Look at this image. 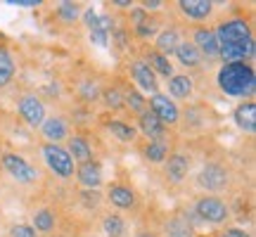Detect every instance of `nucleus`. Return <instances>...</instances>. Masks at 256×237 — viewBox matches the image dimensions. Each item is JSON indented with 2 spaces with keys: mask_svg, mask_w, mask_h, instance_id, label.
Masks as SVG:
<instances>
[{
  "mask_svg": "<svg viewBox=\"0 0 256 237\" xmlns=\"http://www.w3.org/2000/svg\"><path fill=\"white\" fill-rule=\"evenodd\" d=\"M218 40V60L228 62H247L254 57V34L244 17H232L220 22L214 28Z\"/></svg>",
  "mask_w": 256,
  "mask_h": 237,
  "instance_id": "f257e3e1",
  "label": "nucleus"
},
{
  "mask_svg": "<svg viewBox=\"0 0 256 237\" xmlns=\"http://www.w3.org/2000/svg\"><path fill=\"white\" fill-rule=\"evenodd\" d=\"M216 83H218V90L226 92L228 98H252L256 90V74L254 66L249 62H228L223 64L216 74Z\"/></svg>",
  "mask_w": 256,
  "mask_h": 237,
  "instance_id": "f03ea898",
  "label": "nucleus"
},
{
  "mask_svg": "<svg viewBox=\"0 0 256 237\" xmlns=\"http://www.w3.org/2000/svg\"><path fill=\"white\" fill-rule=\"evenodd\" d=\"M40 156H43L46 166L57 176V178H60V180H69V178H74L76 164H74V159L69 156V152H66L62 145L43 142V145H40Z\"/></svg>",
  "mask_w": 256,
  "mask_h": 237,
  "instance_id": "7ed1b4c3",
  "label": "nucleus"
},
{
  "mask_svg": "<svg viewBox=\"0 0 256 237\" xmlns=\"http://www.w3.org/2000/svg\"><path fill=\"white\" fill-rule=\"evenodd\" d=\"M197 185H200L204 192H211V194L228 190L230 168L223 166L220 162H206V164L200 168V174H197Z\"/></svg>",
  "mask_w": 256,
  "mask_h": 237,
  "instance_id": "20e7f679",
  "label": "nucleus"
},
{
  "mask_svg": "<svg viewBox=\"0 0 256 237\" xmlns=\"http://www.w3.org/2000/svg\"><path fill=\"white\" fill-rule=\"evenodd\" d=\"M194 216L204 223H211V226H220L230 218V209L228 204L220 200L218 194H204L194 202Z\"/></svg>",
  "mask_w": 256,
  "mask_h": 237,
  "instance_id": "39448f33",
  "label": "nucleus"
},
{
  "mask_svg": "<svg viewBox=\"0 0 256 237\" xmlns=\"http://www.w3.org/2000/svg\"><path fill=\"white\" fill-rule=\"evenodd\" d=\"M0 164H2L5 174H8L12 180L22 182V185H31V182L38 180V171L28 164L22 154H17V152H2Z\"/></svg>",
  "mask_w": 256,
  "mask_h": 237,
  "instance_id": "423d86ee",
  "label": "nucleus"
},
{
  "mask_svg": "<svg viewBox=\"0 0 256 237\" xmlns=\"http://www.w3.org/2000/svg\"><path fill=\"white\" fill-rule=\"evenodd\" d=\"M17 112H19V118H22L28 128H40V124H43L48 116L46 104H43V100L38 98L36 92L22 95L17 102Z\"/></svg>",
  "mask_w": 256,
  "mask_h": 237,
  "instance_id": "0eeeda50",
  "label": "nucleus"
},
{
  "mask_svg": "<svg viewBox=\"0 0 256 237\" xmlns=\"http://www.w3.org/2000/svg\"><path fill=\"white\" fill-rule=\"evenodd\" d=\"M147 110L152 112L164 126H176L178 121H180V110H178V104H176L166 92H154V95H150V100H147Z\"/></svg>",
  "mask_w": 256,
  "mask_h": 237,
  "instance_id": "6e6552de",
  "label": "nucleus"
},
{
  "mask_svg": "<svg viewBox=\"0 0 256 237\" xmlns=\"http://www.w3.org/2000/svg\"><path fill=\"white\" fill-rule=\"evenodd\" d=\"M130 78H133V83L138 86L140 92H147V95L159 92V78L145 64V60H136V62L130 64Z\"/></svg>",
  "mask_w": 256,
  "mask_h": 237,
  "instance_id": "1a4fd4ad",
  "label": "nucleus"
},
{
  "mask_svg": "<svg viewBox=\"0 0 256 237\" xmlns=\"http://www.w3.org/2000/svg\"><path fill=\"white\" fill-rule=\"evenodd\" d=\"M190 43L200 50V55L204 57V60H218V40H216L214 28L197 26L194 31H192Z\"/></svg>",
  "mask_w": 256,
  "mask_h": 237,
  "instance_id": "9d476101",
  "label": "nucleus"
},
{
  "mask_svg": "<svg viewBox=\"0 0 256 237\" xmlns=\"http://www.w3.org/2000/svg\"><path fill=\"white\" fill-rule=\"evenodd\" d=\"M40 136L46 142L50 145H62L64 140L69 138V124H66V118L60 116V114H52V116H46V121L40 124Z\"/></svg>",
  "mask_w": 256,
  "mask_h": 237,
  "instance_id": "9b49d317",
  "label": "nucleus"
},
{
  "mask_svg": "<svg viewBox=\"0 0 256 237\" xmlns=\"http://www.w3.org/2000/svg\"><path fill=\"white\" fill-rule=\"evenodd\" d=\"M190 156L185 154V152H174V154L166 156L164 162V176L168 182H174V185H178V182H183L185 178H188V174H190Z\"/></svg>",
  "mask_w": 256,
  "mask_h": 237,
  "instance_id": "f8f14e48",
  "label": "nucleus"
},
{
  "mask_svg": "<svg viewBox=\"0 0 256 237\" xmlns=\"http://www.w3.org/2000/svg\"><path fill=\"white\" fill-rule=\"evenodd\" d=\"M74 176H76V180H78V185H81L83 190H100L102 180H104L102 166H100V162H95V159L86 162V164H78L76 171H74Z\"/></svg>",
  "mask_w": 256,
  "mask_h": 237,
  "instance_id": "ddd939ff",
  "label": "nucleus"
},
{
  "mask_svg": "<svg viewBox=\"0 0 256 237\" xmlns=\"http://www.w3.org/2000/svg\"><path fill=\"white\" fill-rule=\"evenodd\" d=\"M232 121L242 133L254 136L256 133V102L254 100H242L232 112Z\"/></svg>",
  "mask_w": 256,
  "mask_h": 237,
  "instance_id": "4468645a",
  "label": "nucleus"
},
{
  "mask_svg": "<svg viewBox=\"0 0 256 237\" xmlns=\"http://www.w3.org/2000/svg\"><path fill=\"white\" fill-rule=\"evenodd\" d=\"M136 130H140V133L147 138V142L164 140V136H166V126L150 110H145L142 114H138V126H136Z\"/></svg>",
  "mask_w": 256,
  "mask_h": 237,
  "instance_id": "2eb2a0df",
  "label": "nucleus"
},
{
  "mask_svg": "<svg viewBox=\"0 0 256 237\" xmlns=\"http://www.w3.org/2000/svg\"><path fill=\"white\" fill-rule=\"evenodd\" d=\"M107 202H110L114 209H133L136 206V190L130 188V185H121V182H114V185H110V190H107Z\"/></svg>",
  "mask_w": 256,
  "mask_h": 237,
  "instance_id": "dca6fc26",
  "label": "nucleus"
},
{
  "mask_svg": "<svg viewBox=\"0 0 256 237\" xmlns=\"http://www.w3.org/2000/svg\"><path fill=\"white\" fill-rule=\"evenodd\" d=\"M178 10L190 22H204L214 14V2L211 0H178Z\"/></svg>",
  "mask_w": 256,
  "mask_h": 237,
  "instance_id": "f3484780",
  "label": "nucleus"
},
{
  "mask_svg": "<svg viewBox=\"0 0 256 237\" xmlns=\"http://www.w3.org/2000/svg\"><path fill=\"white\" fill-rule=\"evenodd\" d=\"M192 92H194V81H192V76L188 74H174L171 78H168V98L171 100H188L192 98Z\"/></svg>",
  "mask_w": 256,
  "mask_h": 237,
  "instance_id": "a211bd4d",
  "label": "nucleus"
},
{
  "mask_svg": "<svg viewBox=\"0 0 256 237\" xmlns=\"http://www.w3.org/2000/svg\"><path fill=\"white\" fill-rule=\"evenodd\" d=\"M183 38H180V31L176 26H168V28H162V31H156L154 36V46H156V52L159 55H174L176 48H178V43H180Z\"/></svg>",
  "mask_w": 256,
  "mask_h": 237,
  "instance_id": "6ab92c4d",
  "label": "nucleus"
},
{
  "mask_svg": "<svg viewBox=\"0 0 256 237\" xmlns=\"http://www.w3.org/2000/svg\"><path fill=\"white\" fill-rule=\"evenodd\" d=\"M64 150L69 152V156L74 159V164H76V162H78V164H86V162L92 159V147L83 136H69Z\"/></svg>",
  "mask_w": 256,
  "mask_h": 237,
  "instance_id": "aec40b11",
  "label": "nucleus"
},
{
  "mask_svg": "<svg viewBox=\"0 0 256 237\" xmlns=\"http://www.w3.org/2000/svg\"><path fill=\"white\" fill-rule=\"evenodd\" d=\"M31 228L36 230L38 235H52V230H55L57 226V216L52 209H48V206H43V209H36L34 211V216H31V223H28Z\"/></svg>",
  "mask_w": 256,
  "mask_h": 237,
  "instance_id": "412c9836",
  "label": "nucleus"
},
{
  "mask_svg": "<svg viewBox=\"0 0 256 237\" xmlns=\"http://www.w3.org/2000/svg\"><path fill=\"white\" fill-rule=\"evenodd\" d=\"M174 57L178 60L180 66H188V69H197V66H202V62H204V57L200 55V50L192 46L190 40H180L178 48H176Z\"/></svg>",
  "mask_w": 256,
  "mask_h": 237,
  "instance_id": "4be33fe9",
  "label": "nucleus"
},
{
  "mask_svg": "<svg viewBox=\"0 0 256 237\" xmlns=\"http://www.w3.org/2000/svg\"><path fill=\"white\" fill-rule=\"evenodd\" d=\"M164 235L166 237H194V226L192 220L183 214H176L164 223Z\"/></svg>",
  "mask_w": 256,
  "mask_h": 237,
  "instance_id": "5701e85b",
  "label": "nucleus"
},
{
  "mask_svg": "<svg viewBox=\"0 0 256 237\" xmlns=\"http://www.w3.org/2000/svg\"><path fill=\"white\" fill-rule=\"evenodd\" d=\"M14 76H17V62H14V55H12L5 46H0V90L8 88L10 83L14 81Z\"/></svg>",
  "mask_w": 256,
  "mask_h": 237,
  "instance_id": "b1692460",
  "label": "nucleus"
},
{
  "mask_svg": "<svg viewBox=\"0 0 256 237\" xmlns=\"http://www.w3.org/2000/svg\"><path fill=\"white\" fill-rule=\"evenodd\" d=\"M107 130H110L119 142H136V138H138L136 126H130L128 121H121V118L110 121V124H107Z\"/></svg>",
  "mask_w": 256,
  "mask_h": 237,
  "instance_id": "393cba45",
  "label": "nucleus"
},
{
  "mask_svg": "<svg viewBox=\"0 0 256 237\" xmlns=\"http://www.w3.org/2000/svg\"><path fill=\"white\" fill-rule=\"evenodd\" d=\"M145 64H147V66H150V69H152L154 74H159V76H166V78H171V76H174V64L168 62V57L159 55L156 50L147 52Z\"/></svg>",
  "mask_w": 256,
  "mask_h": 237,
  "instance_id": "a878e982",
  "label": "nucleus"
},
{
  "mask_svg": "<svg viewBox=\"0 0 256 237\" xmlns=\"http://www.w3.org/2000/svg\"><path fill=\"white\" fill-rule=\"evenodd\" d=\"M142 154L150 164H164L168 156V142L166 140H156V142H147Z\"/></svg>",
  "mask_w": 256,
  "mask_h": 237,
  "instance_id": "bb28decb",
  "label": "nucleus"
},
{
  "mask_svg": "<svg viewBox=\"0 0 256 237\" xmlns=\"http://www.w3.org/2000/svg\"><path fill=\"white\" fill-rule=\"evenodd\" d=\"M102 230L107 237H126V220L121 218L119 214H110L102 220Z\"/></svg>",
  "mask_w": 256,
  "mask_h": 237,
  "instance_id": "cd10ccee",
  "label": "nucleus"
},
{
  "mask_svg": "<svg viewBox=\"0 0 256 237\" xmlns=\"http://www.w3.org/2000/svg\"><path fill=\"white\" fill-rule=\"evenodd\" d=\"M81 5H76V2H69V0H64V2H60L55 8V14L60 19H62L64 24H74V22H78V17H81Z\"/></svg>",
  "mask_w": 256,
  "mask_h": 237,
  "instance_id": "c85d7f7f",
  "label": "nucleus"
},
{
  "mask_svg": "<svg viewBox=\"0 0 256 237\" xmlns=\"http://www.w3.org/2000/svg\"><path fill=\"white\" fill-rule=\"evenodd\" d=\"M124 107H128L133 114H142L147 110V98H142L140 90H128L124 92Z\"/></svg>",
  "mask_w": 256,
  "mask_h": 237,
  "instance_id": "c756f323",
  "label": "nucleus"
},
{
  "mask_svg": "<svg viewBox=\"0 0 256 237\" xmlns=\"http://www.w3.org/2000/svg\"><path fill=\"white\" fill-rule=\"evenodd\" d=\"M100 98L104 100V104H107L110 110H114V112L124 110V92H121L119 88H107V90H102Z\"/></svg>",
  "mask_w": 256,
  "mask_h": 237,
  "instance_id": "7c9ffc66",
  "label": "nucleus"
},
{
  "mask_svg": "<svg viewBox=\"0 0 256 237\" xmlns=\"http://www.w3.org/2000/svg\"><path fill=\"white\" fill-rule=\"evenodd\" d=\"M78 95H81V100L83 102H95V100H100V86H98V81H83L81 83V88H78Z\"/></svg>",
  "mask_w": 256,
  "mask_h": 237,
  "instance_id": "2f4dec72",
  "label": "nucleus"
},
{
  "mask_svg": "<svg viewBox=\"0 0 256 237\" xmlns=\"http://www.w3.org/2000/svg\"><path fill=\"white\" fill-rule=\"evenodd\" d=\"M10 237H40V235L28 223H17V226L10 228Z\"/></svg>",
  "mask_w": 256,
  "mask_h": 237,
  "instance_id": "473e14b6",
  "label": "nucleus"
},
{
  "mask_svg": "<svg viewBox=\"0 0 256 237\" xmlns=\"http://www.w3.org/2000/svg\"><path fill=\"white\" fill-rule=\"evenodd\" d=\"M90 43L98 48H107L110 46V34L107 31H100V28H92L90 31Z\"/></svg>",
  "mask_w": 256,
  "mask_h": 237,
  "instance_id": "72a5a7b5",
  "label": "nucleus"
},
{
  "mask_svg": "<svg viewBox=\"0 0 256 237\" xmlns=\"http://www.w3.org/2000/svg\"><path fill=\"white\" fill-rule=\"evenodd\" d=\"M130 22L133 26H142L145 22H150V14L142 8H130Z\"/></svg>",
  "mask_w": 256,
  "mask_h": 237,
  "instance_id": "f704fd0d",
  "label": "nucleus"
},
{
  "mask_svg": "<svg viewBox=\"0 0 256 237\" xmlns=\"http://www.w3.org/2000/svg\"><path fill=\"white\" fill-rule=\"evenodd\" d=\"M81 17H83V24L88 26V31H92V28L98 26V17H100V14H98L92 8H88V10H83L81 12Z\"/></svg>",
  "mask_w": 256,
  "mask_h": 237,
  "instance_id": "c9c22d12",
  "label": "nucleus"
},
{
  "mask_svg": "<svg viewBox=\"0 0 256 237\" xmlns=\"http://www.w3.org/2000/svg\"><path fill=\"white\" fill-rule=\"evenodd\" d=\"M136 34L140 38H147V36H156V24L150 19V22H145L142 26H136Z\"/></svg>",
  "mask_w": 256,
  "mask_h": 237,
  "instance_id": "e433bc0d",
  "label": "nucleus"
},
{
  "mask_svg": "<svg viewBox=\"0 0 256 237\" xmlns=\"http://www.w3.org/2000/svg\"><path fill=\"white\" fill-rule=\"evenodd\" d=\"M218 237H252V235L242 228H226V230H220L218 232Z\"/></svg>",
  "mask_w": 256,
  "mask_h": 237,
  "instance_id": "4c0bfd02",
  "label": "nucleus"
},
{
  "mask_svg": "<svg viewBox=\"0 0 256 237\" xmlns=\"http://www.w3.org/2000/svg\"><path fill=\"white\" fill-rule=\"evenodd\" d=\"M10 5H19V8H38L40 0H8Z\"/></svg>",
  "mask_w": 256,
  "mask_h": 237,
  "instance_id": "58836bf2",
  "label": "nucleus"
},
{
  "mask_svg": "<svg viewBox=\"0 0 256 237\" xmlns=\"http://www.w3.org/2000/svg\"><path fill=\"white\" fill-rule=\"evenodd\" d=\"M162 8V0H145V2H142V10H145V12H150V10H159Z\"/></svg>",
  "mask_w": 256,
  "mask_h": 237,
  "instance_id": "ea45409f",
  "label": "nucleus"
},
{
  "mask_svg": "<svg viewBox=\"0 0 256 237\" xmlns=\"http://www.w3.org/2000/svg\"><path fill=\"white\" fill-rule=\"evenodd\" d=\"M136 237H159V235H156V232H152V230H140Z\"/></svg>",
  "mask_w": 256,
  "mask_h": 237,
  "instance_id": "a19ab883",
  "label": "nucleus"
},
{
  "mask_svg": "<svg viewBox=\"0 0 256 237\" xmlns=\"http://www.w3.org/2000/svg\"><path fill=\"white\" fill-rule=\"evenodd\" d=\"M114 5H116V8H133L130 0H114Z\"/></svg>",
  "mask_w": 256,
  "mask_h": 237,
  "instance_id": "79ce46f5",
  "label": "nucleus"
},
{
  "mask_svg": "<svg viewBox=\"0 0 256 237\" xmlns=\"http://www.w3.org/2000/svg\"><path fill=\"white\" fill-rule=\"evenodd\" d=\"M48 237H62V235H48Z\"/></svg>",
  "mask_w": 256,
  "mask_h": 237,
  "instance_id": "37998d69",
  "label": "nucleus"
}]
</instances>
